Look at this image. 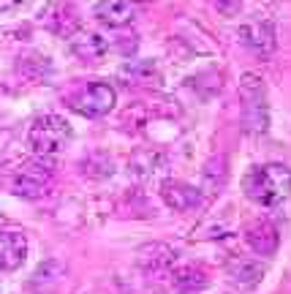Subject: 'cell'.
I'll return each mask as SVG.
<instances>
[{
  "label": "cell",
  "instance_id": "obj_11",
  "mask_svg": "<svg viewBox=\"0 0 291 294\" xmlns=\"http://www.w3.org/2000/svg\"><path fill=\"white\" fill-rule=\"evenodd\" d=\"M68 41H71V52H74V55L87 60V63L101 60L106 52H109V41H106L101 33H79L77 30Z\"/></svg>",
  "mask_w": 291,
  "mask_h": 294
},
{
  "label": "cell",
  "instance_id": "obj_21",
  "mask_svg": "<svg viewBox=\"0 0 291 294\" xmlns=\"http://www.w3.org/2000/svg\"><path fill=\"white\" fill-rule=\"evenodd\" d=\"M25 0H0V14H6V11H14L17 6H22Z\"/></svg>",
  "mask_w": 291,
  "mask_h": 294
},
{
  "label": "cell",
  "instance_id": "obj_15",
  "mask_svg": "<svg viewBox=\"0 0 291 294\" xmlns=\"http://www.w3.org/2000/svg\"><path fill=\"white\" fill-rule=\"evenodd\" d=\"M226 270L232 283L240 286V289H256L264 278V267L259 262H253V259H234Z\"/></svg>",
  "mask_w": 291,
  "mask_h": 294
},
{
  "label": "cell",
  "instance_id": "obj_2",
  "mask_svg": "<svg viewBox=\"0 0 291 294\" xmlns=\"http://www.w3.org/2000/svg\"><path fill=\"white\" fill-rule=\"evenodd\" d=\"M74 136L71 125L65 117L60 115H41L38 120H33L30 131H28V144L36 156L41 158H49V156H57L68 147Z\"/></svg>",
  "mask_w": 291,
  "mask_h": 294
},
{
  "label": "cell",
  "instance_id": "obj_9",
  "mask_svg": "<svg viewBox=\"0 0 291 294\" xmlns=\"http://www.w3.org/2000/svg\"><path fill=\"white\" fill-rule=\"evenodd\" d=\"M161 199H164L166 207L177 212L193 210V207L201 204V191H196L193 185L180 183V180H164L161 183Z\"/></svg>",
  "mask_w": 291,
  "mask_h": 294
},
{
  "label": "cell",
  "instance_id": "obj_16",
  "mask_svg": "<svg viewBox=\"0 0 291 294\" xmlns=\"http://www.w3.org/2000/svg\"><path fill=\"white\" fill-rule=\"evenodd\" d=\"M63 264L55 262V259H49V262H44L41 267H38V272L33 275V280L28 283V289L30 291H36V294H49L55 286L60 283V278H63Z\"/></svg>",
  "mask_w": 291,
  "mask_h": 294
},
{
  "label": "cell",
  "instance_id": "obj_3",
  "mask_svg": "<svg viewBox=\"0 0 291 294\" xmlns=\"http://www.w3.org/2000/svg\"><path fill=\"white\" fill-rule=\"evenodd\" d=\"M240 106H242V125L250 133H264L269 125V106H267V90H264L261 77L245 74L240 79Z\"/></svg>",
  "mask_w": 291,
  "mask_h": 294
},
{
  "label": "cell",
  "instance_id": "obj_19",
  "mask_svg": "<svg viewBox=\"0 0 291 294\" xmlns=\"http://www.w3.org/2000/svg\"><path fill=\"white\" fill-rule=\"evenodd\" d=\"M223 158L218 156V158H212V161H207V172H204V180L209 185H218L221 180H223Z\"/></svg>",
  "mask_w": 291,
  "mask_h": 294
},
{
  "label": "cell",
  "instance_id": "obj_4",
  "mask_svg": "<svg viewBox=\"0 0 291 294\" xmlns=\"http://www.w3.org/2000/svg\"><path fill=\"white\" fill-rule=\"evenodd\" d=\"M52 177H55V169L46 158H30V161L19 164V169L11 177V193L22 199H41L49 193Z\"/></svg>",
  "mask_w": 291,
  "mask_h": 294
},
{
  "label": "cell",
  "instance_id": "obj_22",
  "mask_svg": "<svg viewBox=\"0 0 291 294\" xmlns=\"http://www.w3.org/2000/svg\"><path fill=\"white\" fill-rule=\"evenodd\" d=\"M133 3H153V0H133Z\"/></svg>",
  "mask_w": 291,
  "mask_h": 294
},
{
  "label": "cell",
  "instance_id": "obj_12",
  "mask_svg": "<svg viewBox=\"0 0 291 294\" xmlns=\"http://www.w3.org/2000/svg\"><path fill=\"white\" fill-rule=\"evenodd\" d=\"M248 245L253 253H259V256H272L277 251V245H280V235H277V229L272 224H267V220H259V224H253L248 229Z\"/></svg>",
  "mask_w": 291,
  "mask_h": 294
},
{
  "label": "cell",
  "instance_id": "obj_5",
  "mask_svg": "<svg viewBox=\"0 0 291 294\" xmlns=\"http://www.w3.org/2000/svg\"><path fill=\"white\" fill-rule=\"evenodd\" d=\"M117 104V93L106 82H87L79 85L77 93L68 96V106L82 117H104Z\"/></svg>",
  "mask_w": 291,
  "mask_h": 294
},
{
  "label": "cell",
  "instance_id": "obj_20",
  "mask_svg": "<svg viewBox=\"0 0 291 294\" xmlns=\"http://www.w3.org/2000/svg\"><path fill=\"white\" fill-rule=\"evenodd\" d=\"M212 6L223 17H237L242 11V0H212Z\"/></svg>",
  "mask_w": 291,
  "mask_h": 294
},
{
  "label": "cell",
  "instance_id": "obj_17",
  "mask_svg": "<svg viewBox=\"0 0 291 294\" xmlns=\"http://www.w3.org/2000/svg\"><path fill=\"white\" fill-rule=\"evenodd\" d=\"M17 71H19V77L28 79V82H44L52 74V65H49V60L36 55V52H25V55H19Z\"/></svg>",
  "mask_w": 291,
  "mask_h": 294
},
{
  "label": "cell",
  "instance_id": "obj_10",
  "mask_svg": "<svg viewBox=\"0 0 291 294\" xmlns=\"http://www.w3.org/2000/svg\"><path fill=\"white\" fill-rule=\"evenodd\" d=\"M169 280L177 294H199L209 286V272L201 264H182L169 272Z\"/></svg>",
  "mask_w": 291,
  "mask_h": 294
},
{
  "label": "cell",
  "instance_id": "obj_18",
  "mask_svg": "<svg viewBox=\"0 0 291 294\" xmlns=\"http://www.w3.org/2000/svg\"><path fill=\"white\" fill-rule=\"evenodd\" d=\"M128 74H131L133 82H139V85H158L161 82V71H158V65H155L153 60L133 63L131 68H128Z\"/></svg>",
  "mask_w": 291,
  "mask_h": 294
},
{
  "label": "cell",
  "instance_id": "obj_8",
  "mask_svg": "<svg viewBox=\"0 0 291 294\" xmlns=\"http://www.w3.org/2000/svg\"><path fill=\"white\" fill-rule=\"evenodd\" d=\"M25 256H28V237L17 229L0 232V275L19 270Z\"/></svg>",
  "mask_w": 291,
  "mask_h": 294
},
{
  "label": "cell",
  "instance_id": "obj_13",
  "mask_svg": "<svg viewBox=\"0 0 291 294\" xmlns=\"http://www.w3.org/2000/svg\"><path fill=\"white\" fill-rule=\"evenodd\" d=\"M98 22H104L106 28H125L133 19V9L128 0H98L96 6Z\"/></svg>",
  "mask_w": 291,
  "mask_h": 294
},
{
  "label": "cell",
  "instance_id": "obj_1",
  "mask_svg": "<svg viewBox=\"0 0 291 294\" xmlns=\"http://www.w3.org/2000/svg\"><path fill=\"white\" fill-rule=\"evenodd\" d=\"M245 193L256 204H264V207L280 204L291 193V169L283 164L256 166L245 177Z\"/></svg>",
  "mask_w": 291,
  "mask_h": 294
},
{
  "label": "cell",
  "instance_id": "obj_14",
  "mask_svg": "<svg viewBox=\"0 0 291 294\" xmlns=\"http://www.w3.org/2000/svg\"><path fill=\"white\" fill-rule=\"evenodd\" d=\"M139 256H141V267H144L153 278H164V275L169 278L172 264H174V251L169 248V245H150V248H144Z\"/></svg>",
  "mask_w": 291,
  "mask_h": 294
},
{
  "label": "cell",
  "instance_id": "obj_7",
  "mask_svg": "<svg viewBox=\"0 0 291 294\" xmlns=\"http://www.w3.org/2000/svg\"><path fill=\"white\" fill-rule=\"evenodd\" d=\"M240 36H242V44L259 57L272 55L275 46H277V33H275V25L269 19H253V22L242 25Z\"/></svg>",
  "mask_w": 291,
  "mask_h": 294
},
{
  "label": "cell",
  "instance_id": "obj_6",
  "mask_svg": "<svg viewBox=\"0 0 291 294\" xmlns=\"http://www.w3.org/2000/svg\"><path fill=\"white\" fill-rule=\"evenodd\" d=\"M38 19L46 30L60 38H71L79 30V11L71 0H49Z\"/></svg>",
  "mask_w": 291,
  "mask_h": 294
}]
</instances>
